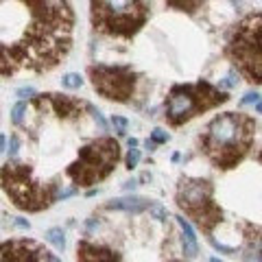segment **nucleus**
Listing matches in <instances>:
<instances>
[{
	"label": "nucleus",
	"instance_id": "nucleus-1",
	"mask_svg": "<svg viewBox=\"0 0 262 262\" xmlns=\"http://www.w3.org/2000/svg\"><path fill=\"white\" fill-rule=\"evenodd\" d=\"M256 122L243 112H225L216 116L201 134L203 155L221 170H229L245 160L253 144Z\"/></svg>",
	"mask_w": 262,
	"mask_h": 262
},
{
	"label": "nucleus",
	"instance_id": "nucleus-2",
	"mask_svg": "<svg viewBox=\"0 0 262 262\" xmlns=\"http://www.w3.org/2000/svg\"><path fill=\"white\" fill-rule=\"evenodd\" d=\"M0 184L11 203L27 212H42L59 201L61 190L57 184H44L35 179L33 168L22 162H7L0 168Z\"/></svg>",
	"mask_w": 262,
	"mask_h": 262
},
{
	"label": "nucleus",
	"instance_id": "nucleus-3",
	"mask_svg": "<svg viewBox=\"0 0 262 262\" xmlns=\"http://www.w3.org/2000/svg\"><path fill=\"white\" fill-rule=\"evenodd\" d=\"M92 27L112 37L131 39L149 20L144 0H90Z\"/></svg>",
	"mask_w": 262,
	"mask_h": 262
},
{
	"label": "nucleus",
	"instance_id": "nucleus-4",
	"mask_svg": "<svg viewBox=\"0 0 262 262\" xmlns=\"http://www.w3.org/2000/svg\"><path fill=\"white\" fill-rule=\"evenodd\" d=\"M225 55L251 83H262V13H251L236 24Z\"/></svg>",
	"mask_w": 262,
	"mask_h": 262
},
{
	"label": "nucleus",
	"instance_id": "nucleus-5",
	"mask_svg": "<svg viewBox=\"0 0 262 262\" xmlns=\"http://www.w3.org/2000/svg\"><path fill=\"white\" fill-rule=\"evenodd\" d=\"M227 101L229 94L221 92L219 88L208 83V81L175 85L166 98V120L168 125L179 127L184 122L192 120L194 116H199V114L216 107V105H223Z\"/></svg>",
	"mask_w": 262,
	"mask_h": 262
},
{
	"label": "nucleus",
	"instance_id": "nucleus-6",
	"mask_svg": "<svg viewBox=\"0 0 262 262\" xmlns=\"http://www.w3.org/2000/svg\"><path fill=\"white\" fill-rule=\"evenodd\" d=\"M120 160V146L114 138H98L79 149L77 160L66 168V175L72 179L75 186H94L103 182Z\"/></svg>",
	"mask_w": 262,
	"mask_h": 262
},
{
	"label": "nucleus",
	"instance_id": "nucleus-7",
	"mask_svg": "<svg viewBox=\"0 0 262 262\" xmlns=\"http://www.w3.org/2000/svg\"><path fill=\"white\" fill-rule=\"evenodd\" d=\"M212 194L214 186L201 177H184L177 188V206L206 234H210L223 219V210L214 203Z\"/></svg>",
	"mask_w": 262,
	"mask_h": 262
},
{
	"label": "nucleus",
	"instance_id": "nucleus-8",
	"mask_svg": "<svg viewBox=\"0 0 262 262\" xmlns=\"http://www.w3.org/2000/svg\"><path fill=\"white\" fill-rule=\"evenodd\" d=\"M88 75L98 94L116 103H129L138 85V75L131 70V66L96 63L88 68Z\"/></svg>",
	"mask_w": 262,
	"mask_h": 262
},
{
	"label": "nucleus",
	"instance_id": "nucleus-9",
	"mask_svg": "<svg viewBox=\"0 0 262 262\" xmlns=\"http://www.w3.org/2000/svg\"><path fill=\"white\" fill-rule=\"evenodd\" d=\"M0 262H51V253L31 238H15L0 245Z\"/></svg>",
	"mask_w": 262,
	"mask_h": 262
},
{
	"label": "nucleus",
	"instance_id": "nucleus-10",
	"mask_svg": "<svg viewBox=\"0 0 262 262\" xmlns=\"http://www.w3.org/2000/svg\"><path fill=\"white\" fill-rule=\"evenodd\" d=\"M33 105H35L37 110L48 107V112L55 114V116L61 118V120L77 118V116H81L83 110H92L90 103L81 101V98L66 96V94H39V96L33 98Z\"/></svg>",
	"mask_w": 262,
	"mask_h": 262
},
{
	"label": "nucleus",
	"instance_id": "nucleus-11",
	"mask_svg": "<svg viewBox=\"0 0 262 262\" xmlns=\"http://www.w3.org/2000/svg\"><path fill=\"white\" fill-rule=\"evenodd\" d=\"M77 262H120L116 251L103 245H92L88 241H79L77 245Z\"/></svg>",
	"mask_w": 262,
	"mask_h": 262
},
{
	"label": "nucleus",
	"instance_id": "nucleus-12",
	"mask_svg": "<svg viewBox=\"0 0 262 262\" xmlns=\"http://www.w3.org/2000/svg\"><path fill=\"white\" fill-rule=\"evenodd\" d=\"M179 221V227H182V245H184V253L188 258H194L199 253V245H196V236H194V229L192 225L188 223L184 216H177Z\"/></svg>",
	"mask_w": 262,
	"mask_h": 262
},
{
	"label": "nucleus",
	"instance_id": "nucleus-13",
	"mask_svg": "<svg viewBox=\"0 0 262 262\" xmlns=\"http://www.w3.org/2000/svg\"><path fill=\"white\" fill-rule=\"evenodd\" d=\"M149 208V201L142 196H125V199H114L107 203V210H125V212H144Z\"/></svg>",
	"mask_w": 262,
	"mask_h": 262
},
{
	"label": "nucleus",
	"instance_id": "nucleus-14",
	"mask_svg": "<svg viewBox=\"0 0 262 262\" xmlns=\"http://www.w3.org/2000/svg\"><path fill=\"white\" fill-rule=\"evenodd\" d=\"M18 72V66L13 63V57H11V44H5L0 42V75L3 77H11Z\"/></svg>",
	"mask_w": 262,
	"mask_h": 262
},
{
	"label": "nucleus",
	"instance_id": "nucleus-15",
	"mask_svg": "<svg viewBox=\"0 0 262 262\" xmlns=\"http://www.w3.org/2000/svg\"><path fill=\"white\" fill-rule=\"evenodd\" d=\"M203 3H206V0H166V5L170 9L186 11V13H194L196 9H201Z\"/></svg>",
	"mask_w": 262,
	"mask_h": 262
},
{
	"label": "nucleus",
	"instance_id": "nucleus-16",
	"mask_svg": "<svg viewBox=\"0 0 262 262\" xmlns=\"http://www.w3.org/2000/svg\"><path fill=\"white\" fill-rule=\"evenodd\" d=\"M46 241L51 243L55 249H63L66 247V238H63V232H61L59 227L48 229V232H46Z\"/></svg>",
	"mask_w": 262,
	"mask_h": 262
},
{
	"label": "nucleus",
	"instance_id": "nucleus-17",
	"mask_svg": "<svg viewBox=\"0 0 262 262\" xmlns=\"http://www.w3.org/2000/svg\"><path fill=\"white\" fill-rule=\"evenodd\" d=\"M61 83L68 90H77V88H81V83H83V79H81L79 75H75V72H68V75H63Z\"/></svg>",
	"mask_w": 262,
	"mask_h": 262
},
{
	"label": "nucleus",
	"instance_id": "nucleus-18",
	"mask_svg": "<svg viewBox=\"0 0 262 262\" xmlns=\"http://www.w3.org/2000/svg\"><path fill=\"white\" fill-rule=\"evenodd\" d=\"M24 110H27V105H24V103H18V105H15V107L11 110V120H13V125H20V122H22Z\"/></svg>",
	"mask_w": 262,
	"mask_h": 262
},
{
	"label": "nucleus",
	"instance_id": "nucleus-19",
	"mask_svg": "<svg viewBox=\"0 0 262 262\" xmlns=\"http://www.w3.org/2000/svg\"><path fill=\"white\" fill-rule=\"evenodd\" d=\"M138 160H140V151H138V149H131L129 155H127V168H129V170H131V168H136Z\"/></svg>",
	"mask_w": 262,
	"mask_h": 262
},
{
	"label": "nucleus",
	"instance_id": "nucleus-20",
	"mask_svg": "<svg viewBox=\"0 0 262 262\" xmlns=\"http://www.w3.org/2000/svg\"><path fill=\"white\" fill-rule=\"evenodd\" d=\"M112 125H114V127H116V129H118V134H125V129H127V125H129V122H127V118L114 116V118H112Z\"/></svg>",
	"mask_w": 262,
	"mask_h": 262
},
{
	"label": "nucleus",
	"instance_id": "nucleus-21",
	"mask_svg": "<svg viewBox=\"0 0 262 262\" xmlns=\"http://www.w3.org/2000/svg\"><path fill=\"white\" fill-rule=\"evenodd\" d=\"M151 140L153 142H166L168 140V134H166V131H162V129H155L153 134H151Z\"/></svg>",
	"mask_w": 262,
	"mask_h": 262
},
{
	"label": "nucleus",
	"instance_id": "nucleus-22",
	"mask_svg": "<svg viewBox=\"0 0 262 262\" xmlns=\"http://www.w3.org/2000/svg\"><path fill=\"white\" fill-rule=\"evenodd\" d=\"M151 212H153V216L158 219V221H164V219L168 216V212L164 210V208H160V206H153V208H151Z\"/></svg>",
	"mask_w": 262,
	"mask_h": 262
},
{
	"label": "nucleus",
	"instance_id": "nucleus-23",
	"mask_svg": "<svg viewBox=\"0 0 262 262\" xmlns=\"http://www.w3.org/2000/svg\"><path fill=\"white\" fill-rule=\"evenodd\" d=\"M258 92H247L243 96V105H247V103H258Z\"/></svg>",
	"mask_w": 262,
	"mask_h": 262
},
{
	"label": "nucleus",
	"instance_id": "nucleus-24",
	"mask_svg": "<svg viewBox=\"0 0 262 262\" xmlns=\"http://www.w3.org/2000/svg\"><path fill=\"white\" fill-rule=\"evenodd\" d=\"M9 146H11V149H9V158L13 160L15 155H18V146H20V144H18V138H15V136H11V144H9Z\"/></svg>",
	"mask_w": 262,
	"mask_h": 262
},
{
	"label": "nucleus",
	"instance_id": "nucleus-25",
	"mask_svg": "<svg viewBox=\"0 0 262 262\" xmlns=\"http://www.w3.org/2000/svg\"><path fill=\"white\" fill-rule=\"evenodd\" d=\"M212 245L219 249V251H225V253H236V249L234 247H225V245H221V243H216V241H212Z\"/></svg>",
	"mask_w": 262,
	"mask_h": 262
},
{
	"label": "nucleus",
	"instance_id": "nucleus-26",
	"mask_svg": "<svg viewBox=\"0 0 262 262\" xmlns=\"http://www.w3.org/2000/svg\"><path fill=\"white\" fill-rule=\"evenodd\" d=\"M236 81H238V79H236V75L232 72V75H227V77H225L223 85H225V88H232V85H236Z\"/></svg>",
	"mask_w": 262,
	"mask_h": 262
},
{
	"label": "nucleus",
	"instance_id": "nucleus-27",
	"mask_svg": "<svg viewBox=\"0 0 262 262\" xmlns=\"http://www.w3.org/2000/svg\"><path fill=\"white\" fill-rule=\"evenodd\" d=\"M33 94H35V92H33V90L31 88H22V90H18V96H33Z\"/></svg>",
	"mask_w": 262,
	"mask_h": 262
},
{
	"label": "nucleus",
	"instance_id": "nucleus-28",
	"mask_svg": "<svg viewBox=\"0 0 262 262\" xmlns=\"http://www.w3.org/2000/svg\"><path fill=\"white\" fill-rule=\"evenodd\" d=\"M15 225H18V227H27V229H29V223H27V221H22V219L15 221Z\"/></svg>",
	"mask_w": 262,
	"mask_h": 262
},
{
	"label": "nucleus",
	"instance_id": "nucleus-29",
	"mask_svg": "<svg viewBox=\"0 0 262 262\" xmlns=\"http://www.w3.org/2000/svg\"><path fill=\"white\" fill-rule=\"evenodd\" d=\"M5 151V136H0V153Z\"/></svg>",
	"mask_w": 262,
	"mask_h": 262
},
{
	"label": "nucleus",
	"instance_id": "nucleus-30",
	"mask_svg": "<svg viewBox=\"0 0 262 262\" xmlns=\"http://www.w3.org/2000/svg\"><path fill=\"white\" fill-rule=\"evenodd\" d=\"M129 146H138V140H136V138H129Z\"/></svg>",
	"mask_w": 262,
	"mask_h": 262
},
{
	"label": "nucleus",
	"instance_id": "nucleus-31",
	"mask_svg": "<svg viewBox=\"0 0 262 262\" xmlns=\"http://www.w3.org/2000/svg\"><path fill=\"white\" fill-rule=\"evenodd\" d=\"M51 262H61L59 258H55V256H51Z\"/></svg>",
	"mask_w": 262,
	"mask_h": 262
},
{
	"label": "nucleus",
	"instance_id": "nucleus-32",
	"mask_svg": "<svg viewBox=\"0 0 262 262\" xmlns=\"http://www.w3.org/2000/svg\"><path fill=\"white\" fill-rule=\"evenodd\" d=\"M258 114H262V103H258Z\"/></svg>",
	"mask_w": 262,
	"mask_h": 262
},
{
	"label": "nucleus",
	"instance_id": "nucleus-33",
	"mask_svg": "<svg viewBox=\"0 0 262 262\" xmlns=\"http://www.w3.org/2000/svg\"><path fill=\"white\" fill-rule=\"evenodd\" d=\"M210 262H223V260H219V258H212Z\"/></svg>",
	"mask_w": 262,
	"mask_h": 262
},
{
	"label": "nucleus",
	"instance_id": "nucleus-34",
	"mask_svg": "<svg viewBox=\"0 0 262 262\" xmlns=\"http://www.w3.org/2000/svg\"><path fill=\"white\" fill-rule=\"evenodd\" d=\"M258 160H260V164H262V151H260V155H258Z\"/></svg>",
	"mask_w": 262,
	"mask_h": 262
},
{
	"label": "nucleus",
	"instance_id": "nucleus-35",
	"mask_svg": "<svg viewBox=\"0 0 262 262\" xmlns=\"http://www.w3.org/2000/svg\"><path fill=\"white\" fill-rule=\"evenodd\" d=\"M258 262H262V256H260V260H258Z\"/></svg>",
	"mask_w": 262,
	"mask_h": 262
}]
</instances>
